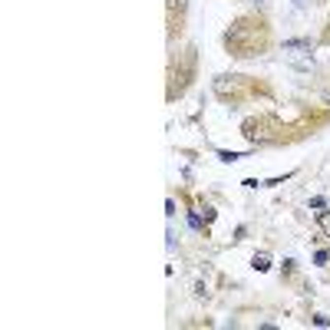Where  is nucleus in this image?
I'll return each mask as SVG.
<instances>
[{"mask_svg":"<svg viewBox=\"0 0 330 330\" xmlns=\"http://www.w3.org/2000/svg\"><path fill=\"white\" fill-rule=\"evenodd\" d=\"M297 3H300V7H304V3H307V0H297Z\"/></svg>","mask_w":330,"mask_h":330,"instance_id":"obj_3","label":"nucleus"},{"mask_svg":"<svg viewBox=\"0 0 330 330\" xmlns=\"http://www.w3.org/2000/svg\"><path fill=\"white\" fill-rule=\"evenodd\" d=\"M320 228L330 231V211H324V215H320Z\"/></svg>","mask_w":330,"mask_h":330,"instance_id":"obj_1","label":"nucleus"},{"mask_svg":"<svg viewBox=\"0 0 330 330\" xmlns=\"http://www.w3.org/2000/svg\"><path fill=\"white\" fill-rule=\"evenodd\" d=\"M254 267H258V271H264V267H267V258H264V254H261V258H254Z\"/></svg>","mask_w":330,"mask_h":330,"instance_id":"obj_2","label":"nucleus"}]
</instances>
